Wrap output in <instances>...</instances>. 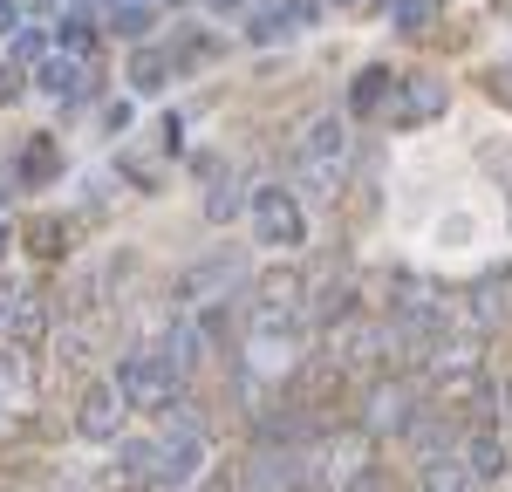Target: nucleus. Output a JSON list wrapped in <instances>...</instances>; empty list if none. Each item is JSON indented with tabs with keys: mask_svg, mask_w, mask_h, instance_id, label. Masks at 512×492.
Returning <instances> with one entry per match:
<instances>
[{
	"mask_svg": "<svg viewBox=\"0 0 512 492\" xmlns=\"http://www.w3.org/2000/svg\"><path fill=\"white\" fill-rule=\"evenodd\" d=\"M117 390L130 410H151V404H178V369L164 349H137V356H123L117 369Z\"/></svg>",
	"mask_w": 512,
	"mask_h": 492,
	"instance_id": "nucleus-1",
	"label": "nucleus"
},
{
	"mask_svg": "<svg viewBox=\"0 0 512 492\" xmlns=\"http://www.w3.org/2000/svg\"><path fill=\"white\" fill-rule=\"evenodd\" d=\"M253 233H260V246H274V253H294V246L308 240L301 199L280 192V185H260V192H253Z\"/></svg>",
	"mask_w": 512,
	"mask_h": 492,
	"instance_id": "nucleus-2",
	"label": "nucleus"
},
{
	"mask_svg": "<svg viewBox=\"0 0 512 492\" xmlns=\"http://www.w3.org/2000/svg\"><path fill=\"white\" fill-rule=\"evenodd\" d=\"M342 164H349V137H342V123L321 117L308 137H301V178L315 185V192H335L342 185Z\"/></svg>",
	"mask_w": 512,
	"mask_h": 492,
	"instance_id": "nucleus-3",
	"label": "nucleus"
},
{
	"mask_svg": "<svg viewBox=\"0 0 512 492\" xmlns=\"http://www.w3.org/2000/svg\"><path fill=\"white\" fill-rule=\"evenodd\" d=\"M198 465H205V431L185 424V417H171V438L158 445V479L151 486H192Z\"/></svg>",
	"mask_w": 512,
	"mask_h": 492,
	"instance_id": "nucleus-4",
	"label": "nucleus"
},
{
	"mask_svg": "<svg viewBox=\"0 0 512 492\" xmlns=\"http://www.w3.org/2000/svg\"><path fill=\"white\" fill-rule=\"evenodd\" d=\"M417 410V383L410 376H376L362 397V431H403Z\"/></svg>",
	"mask_w": 512,
	"mask_h": 492,
	"instance_id": "nucleus-5",
	"label": "nucleus"
},
{
	"mask_svg": "<svg viewBox=\"0 0 512 492\" xmlns=\"http://www.w3.org/2000/svg\"><path fill=\"white\" fill-rule=\"evenodd\" d=\"M239 281H246V260L239 253H212V260H198L192 274H185L178 301H226Z\"/></svg>",
	"mask_w": 512,
	"mask_h": 492,
	"instance_id": "nucleus-6",
	"label": "nucleus"
},
{
	"mask_svg": "<svg viewBox=\"0 0 512 492\" xmlns=\"http://www.w3.org/2000/svg\"><path fill=\"white\" fill-rule=\"evenodd\" d=\"M321 21V0H280V7H260L253 21H246V35L253 41H287L301 35V28H315Z\"/></svg>",
	"mask_w": 512,
	"mask_h": 492,
	"instance_id": "nucleus-7",
	"label": "nucleus"
},
{
	"mask_svg": "<svg viewBox=\"0 0 512 492\" xmlns=\"http://www.w3.org/2000/svg\"><path fill=\"white\" fill-rule=\"evenodd\" d=\"M117 424H123V390L117 383H89L76 404V431L82 438H117Z\"/></svg>",
	"mask_w": 512,
	"mask_h": 492,
	"instance_id": "nucleus-8",
	"label": "nucleus"
},
{
	"mask_svg": "<svg viewBox=\"0 0 512 492\" xmlns=\"http://www.w3.org/2000/svg\"><path fill=\"white\" fill-rule=\"evenodd\" d=\"M287 479H294V465H287V451H253V458H246V492H280L287 486Z\"/></svg>",
	"mask_w": 512,
	"mask_h": 492,
	"instance_id": "nucleus-9",
	"label": "nucleus"
},
{
	"mask_svg": "<svg viewBox=\"0 0 512 492\" xmlns=\"http://www.w3.org/2000/svg\"><path fill=\"white\" fill-rule=\"evenodd\" d=\"M35 82L48 89V96H69V103H82V62L76 55H48V62H35Z\"/></svg>",
	"mask_w": 512,
	"mask_h": 492,
	"instance_id": "nucleus-10",
	"label": "nucleus"
},
{
	"mask_svg": "<svg viewBox=\"0 0 512 492\" xmlns=\"http://www.w3.org/2000/svg\"><path fill=\"white\" fill-rule=\"evenodd\" d=\"M499 472H506V451H499V438H472V445H465V479H472V486H492Z\"/></svg>",
	"mask_w": 512,
	"mask_h": 492,
	"instance_id": "nucleus-11",
	"label": "nucleus"
},
{
	"mask_svg": "<svg viewBox=\"0 0 512 492\" xmlns=\"http://www.w3.org/2000/svg\"><path fill=\"white\" fill-rule=\"evenodd\" d=\"M383 96H390V69H362V76L349 82V110H355V117L383 110Z\"/></svg>",
	"mask_w": 512,
	"mask_h": 492,
	"instance_id": "nucleus-12",
	"label": "nucleus"
},
{
	"mask_svg": "<svg viewBox=\"0 0 512 492\" xmlns=\"http://www.w3.org/2000/svg\"><path fill=\"white\" fill-rule=\"evenodd\" d=\"M110 28H117L123 41H144L158 21H151V7H144V0H117V7H110Z\"/></svg>",
	"mask_w": 512,
	"mask_h": 492,
	"instance_id": "nucleus-13",
	"label": "nucleus"
},
{
	"mask_svg": "<svg viewBox=\"0 0 512 492\" xmlns=\"http://www.w3.org/2000/svg\"><path fill=\"white\" fill-rule=\"evenodd\" d=\"M55 171H62V151H55L48 137H35V144H28V158H21V178H28V185H48Z\"/></svg>",
	"mask_w": 512,
	"mask_h": 492,
	"instance_id": "nucleus-14",
	"label": "nucleus"
},
{
	"mask_svg": "<svg viewBox=\"0 0 512 492\" xmlns=\"http://www.w3.org/2000/svg\"><path fill=\"white\" fill-rule=\"evenodd\" d=\"M403 103H410V117H437V110H444V82L437 76H410Z\"/></svg>",
	"mask_w": 512,
	"mask_h": 492,
	"instance_id": "nucleus-15",
	"label": "nucleus"
},
{
	"mask_svg": "<svg viewBox=\"0 0 512 492\" xmlns=\"http://www.w3.org/2000/svg\"><path fill=\"white\" fill-rule=\"evenodd\" d=\"M164 76H171V69H164V55H137V62H130V89H137V96H158Z\"/></svg>",
	"mask_w": 512,
	"mask_h": 492,
	"instance_id": "nucleus-16",
	"label": "nucleus"
},
{
	"mask_svg": "<svg viewBox=\"0 0 512 492\" xmlns=\"http://www.w3.org/2000/svg\"><path fill=\"white\" fill-rule=\"evenodd\" d=\"M390 21L403 28V35H424V21H431V0H396Z\"/></svg>",
	"mask_w": 512,
	"mask_h": 492,
	"instance_id": "nucleus-17",
	"label": "nucleus"
},
{
	"mask_svg": "<svg viewBox=\"0 0 512 492\" xmlns=\"http://www.w3.org/2000/svg\"><path fill=\"white\" fill-rule=\"evenodd\" d=\"M14 55L21 62H48V28H28V35L14 41Z\"/></svg>",
	"mask_w": 512,
	"mask_h": 492,
	"instance_id": "nucleus-18",
	"label": "nucleus"
},
{
	"mask_svg": "<svg viewBox=\"0 0 512 492\" xmlns=\"http://www.w3.org/2000/svg\"><path fill=\"white\" fill-rule=\"evenodd\" d=\"M62 48H69V55H89V21H62Z\"/></svg>",
	"mask_w": 512,
	"mask_h": 492,
	"instance_id": "nucleus-19",
	"label": "nucleus"
},
{
	"mask_svg": "<svg viewBox=\"0 0 512 492\" xmlns=\"http://www.w3.org/2000/svg\"><path fill=\"white\" fill-rule=\"evenodd\" d=\"M7 28H14V0H0V35H7Z\"/></svg>",
	"mask_w": 512,
	"mask_h": 492,
	"instance_id": "nucleus-20",
	"label": "nucleus"
},
{
	"mask_svg": "<svg viewBox=\"0 0 512 492\" xmlns=\"http://www.w3.org/2000/svg\"><path fill=\"white\" fill-rule=\"evenodd\" d=\"M205 7H219V14H226V7H239V0H205Z\"/></svg>",
	"mask_w": 512,
	"mask_h": 492,
	"instance_id": "nucleus-21",
	"label": "nucleus"
},
{
	"mask_svg": "<svg viewBox=\"0 0 512 492\" xmlns=\"http://www.w3.org/2000/svg\"><path fill=\"white\" fill-rule=\"evenodd\" d=\"M0 253H7V226H0Z\"/></svg>",
	"mask_w": 512,
	"mask_h": 492,
	"instance_id": "nucleus-22",
	"label": "nucleus"
},
{
	"mask_svg": "<svg viewBox=\"0 0 512 492\" xmlns=\"http://www.w3.org/2000/svg\"><path fill=\"white\" fill-rule=\"evenodd\" d=\"M506 417H512V390H506Z\"/></svg>",
	"mask_w": 512,
	"mask_h": 492,
	"instance_id": "nucleus-23",
	"label": "nucleus"
},
{
	"mask_svg": "<svg viewBox=\"0 0 512 492\" xmlns=\"http://www.w3.org/2000/svg\"><path fill=\"white\" fill-rule=\"evenodd\" d=\"M431 492H444V486H431Z\"/></svg>",
	"mask_w": 512,
	"mask_h": 492,
	"instance_id": "nucleus-24",
	"label": "nucleus"
}]
</instances>
